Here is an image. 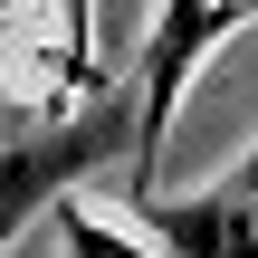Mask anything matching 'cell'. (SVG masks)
Segmentation results:
<instances>
[{
    "label": "cell",
    "mask_w": 258,
    "mask_h": 258,
    "mask_svg": "<svg viewBox=\"0 0 258 258\" xmlns=\"http://www.w3.org/2000/svg\"><path fill=\"white\" fill-rule=\"evenodd\" d=\"M258 29V0H153V29H144V67H134V191H153L163 153H172V115L191 96V77L239 38Z\"/></svg>",
    "instance_id": "obj_1"
},
{
    "label": "cell",
    "mask_w": 258,
    "mask_h": 258,
    "mask_svg": "<svg viewBox=\"0 0 258 258\" xmlns=\"http://www.w3.org/2000/svg\"><path fill=\"white\" fill-rule=\"evenodd\" d=\"M115 163H134V86H96L86 115L48 124L29 144H0V249L29 230V211H48V201L67 211V191Z\"/></svg>",
    "instance_id": "obj_2"
},
{
    "label": "cell",
    "mask_w": 258,
    "mask_h": 258,
    "mask_svg": "<svg viewBox=\"0 0 258 258\" xmlns=\"http://www.w3.org/2000/svg\"><path fill=\"white\" fill-rule=\"evenodd\" d=\"M134 220L163 258H258V182L220 172L211 191H134Z\"/></svg>",
    "instance_id": "obj_3"
},
{
    "label": "cell",
    "mask_w": 258,
    "mask_h": 258,
    "mask_svg": "<svg viewBox=\"0 0 258 258\" xmlns=\"http://www.w3.org/2000/svg\"><path fill=\"white\" fill-rule=\"evenodd\" d=\"M57 230H67V258H163V249H134L124 230H105V220H96V211H77V201L57 211Z\"/></svg>",
    "instance_id": "obj_4"
}]
</instances>
